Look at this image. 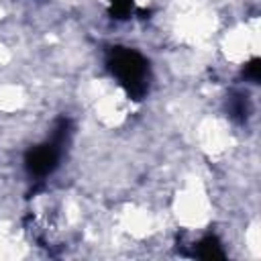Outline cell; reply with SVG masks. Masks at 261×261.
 <instances>
[{
    "label": "cell",
    "instance_id": "obj_1",
    "mask_svg": "<svg viewBox=\"0 0 261 261\" xmlns=\"http://www.w3.org/2000/svg\"><path fill=\"white\" fill-rule=\"evenodd\" d=\"M110 69L112 73L120 80V84L133 92V94H139L145 90V75H147V63L145 59L130 51V49H118L112 53V59H110Z\"/></svg>",
    "mask_w": 261,
    "mask_h": 261
},
{
    "label": "cell",
    "instance_id": "obj_2",
    "mask_svg": "<svg viewBox=\"0 0 261 261\" xmlns=\"http://www.w3.org/2000/svg\"><path fill=\"white\" fill-rule=\"evenodd\" d=\"M55 161H57V153H55V149L51 145H41V147L33 149L29 153V159H27L29 169L33 173H39V175L51 171L53 165H55Z\"/></svg>",
    "mask_w": 261,
    "mask_h": 261
},
{
    "label": "cell",
    "instance_id": "obj_3",
    "mask_svg": "<svg viewBox=\"0 0 261 261\" xmlns=\"http://www.w3.org/2000/svg\"><path fill=\"white\" fill-rule=\"evenodd\" d=\"M198 257H202V259H222L224 253L220 251V245L214 239H206V241L200 243Z\"/></svg>",
    "mask_w": 261,
    "mask_h": 261
}]
</instances>
